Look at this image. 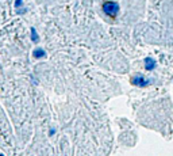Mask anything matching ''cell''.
I'll list each match as a JSON object with an SVG mask.
<instances>
[{
  "instance_id": "cell-5",
  "label": "cell",
  "mask_w": 173,
  "mask_h": 156,
  "mask_svg": "<svg viewBox=\"0 0 173 156\" xmlns=\"http://www.w3.org/2000/svg\"><path fill=\"white\" fill-rule=\"evenodd\" d=\"M31 40L34 41V42H37V41L39 40V37H38V34H37V30H35L34 27H31Z\"/></svg>"
},
{
  "instance_id": "cell-6",
  "label": "cell",
  "mask_w": 173,
  "mask_h": 156,
  "mask_svg": "<svg viewBox=\"0 0 173 156\" xmlns=\"http://www.w3.org/2000/svg\"><path fill=\"white\" fill-rule=\"evenodd\" d=\"M22 6H23V0H15V7H16V10L20 8Z\"/></svg>"
},
{
  "instance_id": "cell-3",
  "label": "cell",
  "mask_w": 173,
  "mask_h": 156,
  "mask_svg": "<svg viewBox=\"0 0 173 156\" xmlns=\"http://www.w3.org/2000/svg\"><path fill=\"white\" fill-rule=\"evenodd\" d=\"M145 68L148 71H151V69L156 68V61L153 58H146L145 60Z\"/></svg>"
},
{
  "instance_id": "cell-1",
  "label": "cell",
  "mask_w": 173,
  "mask_h": 156,
  "mask_svg": "<svg viewBox=\"0 0 173 156\" xmlns=\"http://www.w3.org/2000/svg\"><path fill=\"white\" fill-rule=\"evenodd\" d=\"M103 11L108 16H115L119 12V4L115 3V2H105L103 4Z\"/></svg>"
},
{
  "instance_id": "cell-4",
  "label": "cell",
  "mask_w": 173,
  "mask_h": 156,
  "mask_svg": "<svg viewBox=\"0 0 173 156\" xmlns=\"http://www.w3.org/2000/svg\"><path fill=\"white\" fill-rule=\"evenodd\" d=\"M33 56L35 57V58H43V57L46 56V52L43 50V49H35L34 52H33Z\"/></svg>"
},
{
  "instance_id": "cell-2",
  "label": "cell",
  "mask_w": 173,
  "mask_h": 156,
  "mask_svg": "<svg viewBox=\"0 0 173 156\" xmlns=\"http://www.w3.org/2000/svg\"><path fill=\"white\" fill-rule=\"evenodd\" d=\"M149 82H150V80L143 77L142 75H135V76H133V79H131V83H133L134 86H138V87H146V86L149 84Z\"/></svg>"
}]
</instances>
